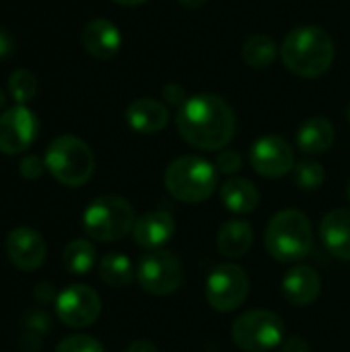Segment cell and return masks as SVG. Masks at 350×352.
I'll list each match as a JSON object with an SVG mask.
<instances>
[{"label":"cell","instance_id":"7","mask_svg":"<svg viewBox=\"0 0 350 352\" xmlns=\"http://www.w3.org/2000/svg\"><path fill=\"white\" fill-rule=\"evenodd\" d=\"M285 324L270 309H252L239 316L231 326L233 342L245 352H268L283 344Z\"/></svg>","mask_w":350,"mask_h":352},{"label":"cell","instance_id":"3","mask_svg":"<svg viewBox=\"0 0 350 352\" xmlns=\"http://www.w3.org/2000/svg\"><path fill=\"white\" fill-rule=\"evenodd\" d=\"M264 245L274 260L285 264L307 258L314 250V229L307 214L295 208L276 212L266 227Z\"/></svg>","mask_w":350,"mask_h":352},{"label":"cell","instance_id":"23","mask_svg":"<svg viewBox=\"0 0 350 352\" xmlns=\"http://www.w3.org/2000/svg\"><path fill=\"white\" fill-rule=\"evenodd\" d=\"M64 268L70 274H89L97 262V252L91 241L87 239H74L70 241L62 252Z\"/></svg>","mask_w":350,"mask_h":352},{"label":"cell","instance_id":"32","mask_svg":"<svg viewBox=\"0 0 350 352\" xmlns=\"http://www.w3.org/2000/svg\"><path fill=\"white\" fill-rule=\"evenodd\" d=\"M283 352H309V344L301 336H291L283 342Z\"/></svg>","mask_w":350,"mask_h":352},{"label":"cell","instance_id":"17","mask_svg":"<svg viewBox=\"0 0 350 352\" xmlns=\"http://www.w3.org/2000/svg\"><path fill=\"white\" fill-rule=\"evenodd\" d=\"M83 45L91 56L99 60H109L122 47L120 29L107 19H93L83 29Z\"/></svg>","mask_w":350,"mask_h":352},{"label":"cell","instance_id":"14","mask_svg":"<svg viewBox=\"0 0 350 352\" xmlns=\"http://www.w3.org/2000/svg\"><path fill=\"white\" fill-rule=\"evenodd\" d=\"M132 235L136 245L153 252L165 245L167 241H171V237L175 235V221L169 212L153 210L136 219Z\"/></svg>","mask_w":350,"mask_h":352},{"label":"cell","instance_id":"8","mask_svg":"<svg viewBox=\"0 0 350 352\" xmlns=\"http://www.w3.org/2000/svg\"><path fill=\"white\" fill-rule=\"evenodd\" d=\"M136 280L144 293L165 297L182 287L184 268L171 252L153 250L140 258L136 268Z\"/></svg>","mask_w":350,"mask_h":352},{"label":"cell","instance_id":"19","mask_svg":"<svg viewBox=\"0 0 350 352\" xmlns=\"http://www.w3.org/2000/svg\"><path fill=\"white\" fill-rule=\"evenodd\" d=\"M334 126L330 120L316 116L305 120L297 130V146L305 155H322L334 144Z\"/></svg>","mask_w":350,"mask_h":352},{"label":"cell","instance_id":"33","mask_svg":"<svg viewBox=\"0 0 350 352\" xmlns=\"http://www.w3.org/2000/svg\"><path fill=\"white\" fill-rule=\"evenodd\" d=\"M126 352H159V351H157V346H155L151 340H136V342H132V344L128 346V351Z\"/></svg>","mask_w":350,"mask_h":352},{"label":"cell","instance_id":"2","mask_svg":"<svg viewBox=\"0 0 350 352\" xmlns=\"http://www.w3.org/2000/svg\"><path fill=\"white\" fill-rule=\"evenodd\" d=\"M281 54L291 72L303 78H316L328 72L334 62V39L322 27H297L285 37Z\"/></svg>","mask_w":350,"mask_h":352},{"label":"cell","instance_id":"11","mask_svg":"<svg viewBox=\"0 0 350 352\" xmlns=\"http://www.w3.org/2000/svg\"><path fill=\"white\" fill-rule=\"evenodd\" d=\"M39 122L27 105H17L0 113V153H25L37 138Z\"/></svg>","mask_w":350,"mask_h":352},{"label":"cell","instance_id":"27","mask_svg":"<svg viewBox=\"0 0 350 352\" xmlns=\"http://www.w3.org/2000/svg\"><path fill=\"white\" fill-rule=\"evenodd\" d=\"M56 352H103V346L99 340H95L93 336L87 334H74L64 338L58 346Z\"/></svg>","mask_w":350,"mask_h":352},{"label":"cell","instance_id":"26","mask_svg":"<svg viewBox=\"0 0 350 352\" xmlns=\"http://www.w3.org/2000/svg\"><path fill=\"white\" fill-rule=\"evenodd\" d=\"M8 91H10V97L17 101V105L29 103L35 97V93H37V78H35V74L25 70V68L14 70L8 76Z\"/></svg>","mask_w":350,"mask_h":352},{"label":"cell","instance_id":"29","mask_svg":"<svg viewBox=\"0 0 350 352\" xmlns=\"http://www.w3.org/2000/svg\"><path fill=\"white\" fill-rule=\"evenodd\" d=\"M43 169H45V161L41 157H37V155H27L19 163V171H21V175L25 179H37V177H41Z\"/></svg>","mask_w":350,"mask_h":352},{"label":"cell","instance_id":"36","mask_svg":"<svg viewBox=\"0 0 350 352\" xmlns=\"http://www.w3.org/2000/svg\"><path fill=\"white\" fill-rule=\"evenodd\" d=\"M4 101H6V97H4V93H2V89H0V109L4 107Z\"/></svg>","mask_w":350,"mask_h":352},{"label":"cell","instance_id":"35","mask_svg":"<svg viewBox=\"0 0 350 352\" xmlns=\"http://www.w3.org/2000/svg\"><path fill=\"white\" fill-rule=\"evenodd\" d=\"M113 2L124 4V6H136V4H142V2H146V0H113Z\"/></svg>","mask_w":350,"mask_h":352},{"label":"cell","instance_id":"4","mask_svg":"<svg viewBox=\"0 0 350 352\" xmlns=\"http://www.w3.org/2000/svg\"><path fill=\"white\" fill-rule=\"evenodd\" d=\"M217 167L202 157H179L165 169L167 192L186 204H198L208 200L217 190Z\"/></svg>","mask_w":350,"mask_h":352},{"label":"cell","instance_id":"13","mask_svg":"<svg viewBox=\"0 0 350 352\" xmlns=\"http://www.w3.org/2000/svg\"><path fill=\"white\" fill-rule=\"evenodd\" d=\"M6 256L10 264L23 272H35L47 256L43 237L29 227H17L6 237Z\"/></svg>","mask_w":350,"mask_h":352},{"label":"cell","instance_id":"28","mask_svg":"<svg viewBox=\"0 0 350 352\" xmlns=\"http://www.w3.org/2000/svg\"><path fill=\"white\" fill-rule=\"evenodd\" d=\"M243 161H241V155L237 151H223L219 157H217V171L225 173V175H233L241 169Z\"/></svg>","mask_w":350,"mask_h":352},{"label":"cell","instance_id":"25","mask_svg":"<svg viewBox=\"0 0 350 352\" xmlns=\"http://www.w3.org/2000/svg\"><path fill=\"white\" fill-rule=\"evenodd\" d=\"M293 179H295L297 188H301L305 192H314V190H320L324 186L326 171H324V167L318 161L305 159V161L295 163V167H293Z\"/></svg>","mask_w":350,"mask_h":352},{"label":"cell","instance_id":"38","mask_svg":"<svg viewBox=\"0 0 350 352\" xmlns=\"http://www.w3.org/2000/svg\"><path fill=\"white\" fill-rule=\"evenodd\" d=\"M349 120H350V105H349Z\"/></svg>","mask_w":350,"mask_h":352},{"label":"cell","instance_id":"31","mask_svg":"<svg viewBox=\"0 0 350 352\" xmlns=\"http://www.w3.org/2000/svg\"><path fill=\"white\" fill-rule=\"evenodd\" d=\"M12 52H14V37L8 29L0 27V60L12 56Z\"/></svg>","mask_w":350,"mask_h":352},{"label":"cell","instance_id":"5","mask_svg":"<svg viewBox=\"0 0 350 352\" xmlns=\"http://www.w3.org/2000/svg\"><path fill=\"white\" fill-rule=\"evenodd\" d=\"M45 169L56 182L68 188L85 186L95 171V155L87 142L76 136H58L45 151Z\"/></svg>","mask_w":350,"mask_h":352},{"label":"cell","instance_id":"21","mask_svg":"<svg viewBox=\"0 0 350 352\" xmlns=\"http://www.w3.org/2000/svg\"><path fill=\"white\" fill-rule=\"evenodd\" d=\"M221 200L227 210L235 214H250L260 204V192L258 188L243 177L227 179L221 188Z\"/></svg>","mask_w":350,"mask_h":352},{"label":"cell","instance_id":"16","mask_svg":"<svg viewBox=\"0 0 350 352\" xmlns=\"http://www.w3.org/2000/svg\"><path fill=\"white\" fill-rule=\"evenodd\" d=\"M320 237L324 248L338 260L350 262V210L336 208L320 223Z\"/></svg>","mask_w":350,"mask_h":352},{"label":"cell","instance_id":"18","mask_svg":"<svg viewBox=\"0 0 350 352\" xmlns=\"http://www.w3.org/2000/svg\"><path fill=\"white\" fill-rule=\"evenodd\" d=\"M128 126L140 134H157L169 124V109L157 99L140 97L126 109Z\"/></svg>","mask_w":350,"mask_h":352},{"label":"cell","instance_id":"20","mask_svg":"<svg viewBox=\"0 0 350 352\" xmlns=\"http://www.w3.org/2000/svg\"><path fill=\"white\" fill-rule=\"evenodd\" d=\"M254 245V229L248 221H227L217 235V248L225 258H243Z\"/></svg>","mask_w":350,"mask_h":352},{"label":"cell","instance_id":"12","mask_svg":"<svg viewBox=\"0 0 350 352\" xmlns=\"http://www.w3.org/2000/svg\"><path fill=\"white\" fill-rule=\"evenodd\" d=\"M250 163L256 173L276 179L293 171L295 151L281 136H262L250 148Z\"/></svg>","mask_w":350,"mask_h":352},{"label":"cell","instance_id":"15","mask_svg":"<svg viewBox=\"0 0 350 352\" xmlns=\"http://www.w3.org/2000/svg\"><path fill=\"white\" fill-rule=\"evenodd\" d=\"M322 291L320 274L311 266H293L283 278V295L291 305L307 307L316 303Z\"/></svg>","mask_w":350,"mask_h":352},{"label":"cell","instance_id":"22","mask_svg":"<svg viewBox=\"0 0 350 352\" xmlns=\"http://www.w3.org/2000/svg\"><path fill=\"white\" fill-rule=\"evenodd\" d=\"M99 276L105 285H109L113 289L128 287L134 278V268H132L130 258L124 254H118V252L105 254L99 264Z\"/></svg>","mask_w":350,"mask_h":352},{"label":"cell","instance_id":"6","mask_svg":"<svg viewBox=\"0 0 350 352\" xmlns=\"http://www.w3.org/2000/svg\"><path fill=\"white\" fill-rule=\"evenodd\" d=\"M134 223L136 217L132 204L120 196H99L83 212V229L87 237L101 243L124 239L132 233Z\"/></svg>","mask_w":350,"mask_h":352},{"label":"cell","instance_id":"37","mask_svg":"<svg viewBox=\"0 0 350 352\" xmlns=\"http://www.w3.org/2000/svg\"><path fill=\"white\" fill-rule=\"evenodd\" d=\"M347 194H349V200H350V184H349V190H347Z\"/></svg>","mask_w":350,"mask_h":352},{"label":"cell","instance_id":"10","mask_svg":"<svg viewBox=\"0 0 350 352\" xmlns=\"http://www.w3.org/2000/svg\"><path fill=\"white\" fill-rule=\"evenodd\" d=\"M101 299L87 285H70L56 299V316L68 328H89L99 320Z\"/></svg>","mask_w":350,"mask_h":352},{"label":"cell","instance_id":"30","mask_svg":"<svg viewBox=\"0 0 350 352\" xmlns=\"http://www.w3.org/2000/svg\"><path fill=\"white\" fill-rule=\"evenodd\" d=\"M163 97H165V101H167V103L175 105L177 109L188 101V99H186V91H184V87H179V85H175V82H171V85H165V87H163Z\"/></svg>","mask_w":350,"mask_h":352},{"label":"cell","instance_id":"9","mask_svg":"<svg viewBox=\"0 0 350 352\" xmlns=\"http://www.w3.org/2000/svg\"><path fill=\"white\" fill-rule=\"evenodd\" d=\"M206 301L221 314L241 307L250 293V278L237 264H221L206 278Z\"/></svg>","mask_w":350,"mask_h":352},{"label":"cell","instance_id":"24","mask_svg":"<svg viewBox=\"0 0 350 352\" xmlns=\"http://www.w3.org/2000/svg\"><path fill=\"white\" fill-rule=\"evenodd\" d=\"M241 54H243V60H245L248 66H252V68H268V66L274 64L278 47L272 41V37H268L264 33H256L243 43Z\"/></svg>","mask_w":350,"mask_h":352},{"label":"cell","instance_id":"34","mask_svg":"<svg viewBox=\"0 0 350 352\" xmlns=\"http://www.w3.org/2000/svg\"><path fill=\"white\" fill-rule=\"evenodd\" d=\"M208 0H179V4L182 6H186V8H200V6H204Z\"/></svg>","mask_w":350,"mask_h":352},{"label":"cell","instance_id":"1","mask_svg":"<svg viewBox=\"0 0 350 352\" xmlns=\"http://www.w3.org/2000/svg\"><path fill=\"white\" fill-rule=\"evenodd\" d=\"M182 138L200 151H221L235 136V111L219 95L202 93L190 97L175 118Z\"/></svg>","mask_w":350,"mask_h":352}]
</instances>
